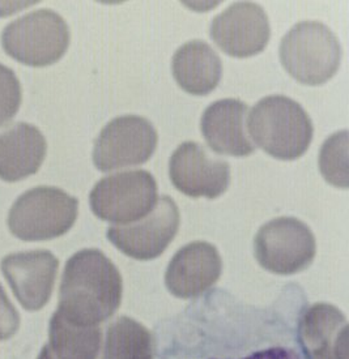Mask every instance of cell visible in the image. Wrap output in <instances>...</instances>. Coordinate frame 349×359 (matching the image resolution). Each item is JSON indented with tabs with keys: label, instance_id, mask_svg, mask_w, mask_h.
I'll return each mask as SVG.
<instances>
[{
	"label": "cell",
	"instance_id": "cell-1",
	"mask_svg": "<svg viewBox=\"0 0 349 359\" xmlns=\"http://www.w3.org/2000/svg\"><path fill=\"white\" fill-rule=\"evenodd\" d=\"M300 302L256 306L215 290L153 333V359H312L301 334Z\"/></svg>",
	"mask_w": 349,
	"mask_h": 359
},
{
	"label": "cell",
	"instance_id": "cell-2",
	"mask_svg": "<svg viewBox=\"0 0 349 359\" xmlns=\"http://www.w3.org/2000/svg\"><path fill=\"white\" fill-rule=\"evenodd\" d=\"M122 293L113 262L97 248H85L66 263L55 312L72 325L100 327L119 309Z\"/></svg>",
	"mask_w": 349,
	"mask_h": 359
},
{
	"label": "cell",
	"instance_id": "cell-3",
	"mask_svg": "<svg viewBox=\"0 0 349 359\" xmlns=\"http://www.w3.org/2000/svg\"><path fill=\"white\" fill-rule=\"evenodd\" d=\"M249 133L258 147L282 161L300 158L312 144L314 126L301 104L285 95H268L251 109Z\"/></svg>",
	"mask_w": 349,
	"mask_h": 359
},
{
	"label": "cell",
	"instance_id": "cell-4",
	"mask_svg": "<svg viewBox=\"0 0 349 359\" xmlns=\"http://www.w3.org/2000/svg\"><path fill=\"white\" fill-rule=\"evenodd\" d=\"M279 55L284 69L294 80L305 86H322L338 72L341 46L323 22L302 21L284 36Z\"/></svg>",
	"mask_w": 349,
	"mask_h": 359
},
{
	"label": "cell",
	"instance_id": "cell-5",
	"mask_svg": "<svg viewBox=\"0 0 349 359\" xmlns=\"http://www.w3.org/2000/svg\"><path fill=\"white\" fill-rule=\"evenodd\" d=\"M79 200L53 186H38L22 194L12 205L7 224L21 241H50L74 226Z\"/></svg>",
	"mask_w": 349,
	"mask_h": 359
},
{
	"label": "cell",
	"instance_id": "cell-6",
	"mask_svg": "<svg viewBox=\"0 0 349 359\" xmlns=\"http://www.w3.org/2000/svg\"><path fill=\"white\" fill-rule=\"evenodd\" d=\"M71 33L65 19L53 10L34 11L8 24L1 33L4 51L20 63L48 67L66 54Z\"/></svg>",
	"mask_w": 349,
	"mask_h": 359
},
{
	"label": "cell",
	"instance_id": "cell-7",
	"mask_svg": "<svg viewBox=\"0 0 349 359\" xmlns=\"http://www.w3.org/2000/svg\"><path fill=\"white\" fill-rule=\"evenodd\" d=\"M159 201L157 182L150 171L115 172L96 183L89 203L96 217L115 224L130 225L147 217Z\"/></svg>",
	"mask_w": 349,
	"mask_h": 359
},
{
	"label": "cell",
	"instance_id": "cell-8",
	"mask_svg": "<svg viewBox=\"0 0 349 359\" xmlns=\"http://www.w3.org/2000/svg\"><path fill=\"white\" fill-rule=\"evenodd\" d=\"M254 252L258 263L265 271L291 276L312 265L317 255V241L312 229L301 219L277 217L258 230Z\"/></svg>",
	"mask_w": 349,
	"mask_h": 359
},
{
	"label": "cell",
	"instance_id": "cell-9",
	"mask_svg": "<svg viewBox=\"0 0 349 359\" xmlns=\"http://www.w3.org/2000/svg\"><path fill=\"white\" fill-rule=\"evenodd\" d=\"M159 144L154 126L139 115L114 118L97 136L93 163L100 171H112L148 161Z\"/></svg>",
	"mask_w": 349,
	"mask_h": 359
},
{
	"label": "cell",
	"instance_id": "cell-10",
	"mask_svg": "<svg viewBox=\"0 0 349 359\" xmlns=\"http://www.w3.org/2000/svg\"><path fill=\"white\" fill-rule=\"evenodd\" d=\"M180 209L169 196L159 198L154 209L138 222L107 229L106 236L124 255L153 260L168 248L180 229Z\"/></svg>",
	"mask_w": 349,
	"mask_h": 359
},
{
	"label": "cell",
	"instance_id": "cell-11",
	"mask_svg": "<svg viewBox=\"0 0 349 359\" xmlns=\"http://www.w3.org/2000/svg\"><path fill=\"white\" fill-rule=\"evenodd\" d=\"M209 36L229 57H254L270 41V20L259 4L237 1L212 20Z\"/></svg>",
	"mask_w": 349,
	"mask_h": 359
},
{
	"label": "cell",
	"instance_id": "cell-12",
	"mask_svg": "<svg viewBox=\"0 0 349 359\" xmlns=\"http://www.w3.org/2000/svg\"><path fill=\"white\" fill-rule=\"evenodd\" d=\"M169 177L173 186L190 198L213 200L229 187L230 166L211 157L198 142H182L170 157Z\"/></svg>",
	"mask_w": 349,
	"mask_h": 359
},
{
	"label": "cell",
	"instance_id": "cell-13",
	"mask_svg": "<svg viewBox=\"0 0 349 359\" xmlns=\"http://www.w3.org/2000/svg\"><path fill=\"white\" fill-rule=\"evenodd\" d=\"M59 260L48 250L6 256L1 272L20 304L28 311L44 309L54 290Z\"/></svg>",
	"mask_w": 349,
	"mask_h": 359
},
{
	"label": "cell",
	"instance_id": "cell-14",
	"mask_svg": "<svg viewBox=\"0 0 349 359\" xmlns=\"http://www.w3.org/2000/svg\"><path fill=\"white\" fill-rule=\"evenodd\" d=\"M223 271L216 247L197 241L182 247L170 260L165 285L170 294L180 299H192L216 284Z\"/></svg>",
	"mask_w": 349,
	"mask_h": 359
},
{
	"label": "cell",
	"instance_id": "cell-15",
	"mask_svg": "<svg viewBox=\"0 0 349 359\" xmlns=\"http://www.w3.org/2000/svg\"><path fill=\"white\" fill-rule=\"evenodd\" d=\"M247 110V104L236 98L220 100L208 106L200 119V131L212 151L233 157L254 153V144L246 133Z\"/></svg>",
	"mask_w": 349,
	"mask_h": 359
},
{
	"label": "cell",
	"instance_id": "cell-16",
	"mask_svg": "<svg viewBox=\"0 0 349 359\" xmlns=\"http://www.w3.org/2000/svg\"><path fill=\"white\" fill-rule=\"evenodd\" d=\"M46 151V139L36 126L13 124L0 133V180L18 182L36 174Z\"/></svg>",
	"mask_w": 349,
	"mask_h": 359
},
{
	"label": "cell",
	"instance_id": "cell-17",
	"mask_svg": "<svg viewBox=\"0 0 349 359\" xmlns=\"http://www.w3.org/2000/svg\"><path fill=\"white\" fill-rule=\"evenodd\" d=\"M347 328L344 313L332 304L317 303L302 313V339L312 359L348 358Z\"/></svg>",
	"mask_w": 349,
	"mask_h": 359
},
{
	"label": "cell",
	"instance_id": "cell-18",
	"mask_svg": "<svg viewBox=\"0 0 349 359\" xmlns=\"http://www.w3.org/2000/svg\"><path fill=\"white\" fill-rule=\"evenodd\" d=\"M177 84L189 95H207L216 89L223 74V63L216 51L200 39L182 45L171 60Z\"/></svg>",
	"mask_w": 349,
	"mask_h": 359
},
{
	"label": "cell",
	"instance_id": "cell-19",
	"mask_svg": "<svg viewBox=\"0 0 349 359\" xmlns=\"http://www.w3.org/2000/svg\"><path fill=\"white\" fill-rule=\"evenodd\" d=\"M104 337L101 327H77L54 312L48 327V349L55 359H98Z\"/></svg>",
	"mask_w": 349,
	"mask_h": 359
},
{
	"label": "cell",
	"instance_id": "cell-20",
	"mask_svg": "<svg viewBox=\"0 0 349 359\" xmlns=\"http://www.w3.org/2000/svg\"><path fill=\"white\" fill-rule=\"evenodd\" d=\"M103 359H153V334L129 316H119L106 328Z\"/></svg>",
	"mask_w": 349,
	"mask_h": 359
},
{
	"label": "cell",
	"instance_id": "cell-21",
	"mask_svg": "<svg viewBox=\"0 0 349 359\" xmlns=\"http://www.w3.org/2000/svg\"><path fill=\"white\" fill-rule=\"evenodd\" d=\"M320 170L327 183L338 189H348V131L331 135L320 153Z\"/></svg>",
	"mask_w": 349,
	"mask_h": 359
},
{
	"label": "cell",
	"instance_id": "cell-22",
	"mask_svg": "<svg viewBox=\"0 0 349 359\" xmlns=\"http://www.w3.org/2000/svg\"><path fill=\"white\" fill-rule=\"evenodd\" d=\"M21 97L18 76L8 67L0 65V127L11 122L18 114Z\"/></svg>",
	"mask_w": 349,
	"mask_h": 359
},
{
	"label": "cell",
	"instance_id": "cell-23",
	"mask_svg": "<svg viewBox=\"0 0 349 359\" xmlns=\"http://www.w3.org/2000/svg\"><path fill=\"white\" fill-rule=\"evenodd\" d=\"M20 327L19 312L0 285V340L11 339Z\"/></svg>",
	"mask_w": 349,
	"mask_h": 359
},
{
	"label": "cell",
	"instance_id": "cell-24",
	"mask_svg": "<svg viewBox=\"0 0 349 359\" xmlns=\"http://www.w3.org/2000/svg\"><path fill=\"white\" fill-rule=\"evenodd\" d=\"M37 359H55L53 357V354H51V351L48 349V345L46 346H44V349L41 350V353H39V355H38Z\"/></svg>",
	"mask_w": 349,
	"mask_h": 359
}]
</instances>
